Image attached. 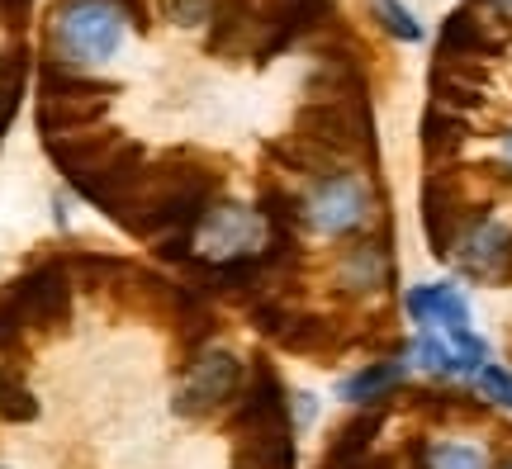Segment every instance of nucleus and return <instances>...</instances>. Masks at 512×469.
I'll return each mask as SVG.
<instances>
[{"label": "nucleus", "mask_w": 512, "mask_h": 469, "mask_svg": "<svg viewBox=\"0 0 512 469\" xmlns=\"http://www.w3.org/2000/svg\"><path fill=\"white\" fill-rule=\"evenodd\" d=\"M114 95H119V86L81 76L76 67L48 57L38 67V128H43V138H67V133L95 128V119H105Z\"/></svg>", "instance_id": "f257e3e1"}, {"label": "nucleus", "mask_w": 512, "mask_h": 469, "mask_svg": "<svg viewBox=\"0 0 512 469\" xmlns=\"http://www.w3.org/2000/svg\"><path fill=\"white\" fill-rule=\"evenodd\" d=\"M124 43V15L110 0H62L48 24V48L53 62L67 67H95L110 62Z\"/></svg>", "instance_id": "f03ea898"}, {"label": "nucleus", "mask_w": 512, "mask_h": 469, "mask_svg": "<svg viewBox=\"0 0 512 469\" xmlns=\"http://www.w3.org/2000/svg\"><path fill=\"white\" fill-rule=\"evenodd\" d=\"M72 289L76 280L67 271V261L48 256V261L29 266L24 275H15L10 285L0 289V299L15 308L19 323L29 332H53V327H62L72 318Z\"/></svg>", "instance_id": "7ed1b4c3"}, {"label": "nucleus", "mask_w": 512, "mask_h": 469, "mask_svg": "<svg viewBox=\"0 0 512 469\" xmlns=\"http://www.w3.org/2000/svg\"><path fill=\"white\" fill-rule=\"evenodd\" d=\"M242 394V361L223 346H209L195 361H185V375L176 384V413L181 417H214L233 408Z\"/></svg>", "instance_id": "20e7f679"}, {"label": "nucleus", "mask_w": 512, "mask_h": 469, "mask_svg": "<svg viewBox=\"0 0 512 469\" xmlns=\"http://www.w3.org/2000/svg\"><path fill=\"white\" fill-rule=\"evenodd\" d=\"M304 214H309V228H318V233H328V237H342V233L366 228L375 204H370V190L356 171H332V176H323L309 190Z\"/></svg>", "instance_id": "39448f33"}, {"label": "nucleus", "mask_w": 512, "mask_h": 469, "mask_svg": "<svg viewBox=\"0 0 512 469\" xmlns=\"http://www.w3.org/2000/svg\"><path fill=\"white\" fill-rule=\"evenodd\" d=\"M228 436L252 441V436H290V408H285V384L271 365L261 361L252 379L242 384L238 403L228 408Z\"/></svg>", "instance_id": "423d86ee"}, {"label": "nucleus", "mask_w": 512, "mask_h": 469, "mask_svg": "<svg viewBox=\"0 0 512 469\" xmlns=\"http://www.w3.org/2000/svg\"><path fill=\"white\" fill-rule=\"evenodd\" d=\"M266 223L247 204H214L204 223L195 228V256L190 261H233V256H252L266 242Z\"/></svg>", "instance_id": "0eeeda50"}, {"label": "nucleus", "mask_w": 512, "mask_h": 469, "mask_svg": "<svg viewBox=\"0 0 512 469\" xmlns=\"http://www.w3.org/2000/svg\"><path fill=\"white\" fill-rule=\"evenodd\" d=\"M456 266L475 280H498V275L512 271V228L498 223L494 214H475L465 223V233L456 237Z\"/></svg>", "instance_id": "6e6552de"}, {"label": "nucleus", "mask_w": 512, "mask_h": 469, "mask_svg": "<svg viewBox=\"0 0 512 469\" xmlns=\"http://www.w3.org/2000/svg\"><path fill=\"white\" fill-rule=\"evenodd\" d=\"M43 147H48V157L57 162V171L67 176V181H81V176H91V171H100V166L110 162L114 152L124 147V138L119 133H95V128H86V133H67V138H43Z\"/></svg>", "instance_id": "1a4fd4ad"}, {"label": "nucleus", "mask_w": 512, "mask_h": 469, "mask_svg": "<svg viewBox=\"0 0 512 469\" xmlns=\"http://www.w3.org/2000/svg\"><path fill=\"white\" fill-rule=\"evenodd\" d=\"M408 318L427 332H465L470 327V304H465V294L456 285H418L408 289Z\"/></svg>", "instance_id": "9d476101"}, {"label": "nucleus", "mask_w": 512, "mask_h": 469, "mask_svg": "<svg viewBox=\"0 0 512 469\" xmlns=\"http://www.w3.org/2000/svg\"><path fill=\"white\" fill-rule=\"evenodd\" d=\"M337 280L351 289V294H375V289L389 280V252H384L380 242H356V247H347L342 252V261H337Z\"/></svg>", "instance_id": "9b49d317"}, {"label": "nucleus", "mask_w": 512, "mask_h": 469, "mask_svg": "<svg viewBox=\"0 0 512 469\" xmlns=\"http://www.w3.org/2000/svg\"><path fill=\"white\" fill-rule=\"evenodd\" d=\"M256 214H261V223H266V233L271 237H294L304 223H309L304 199L290 195L285 185H261V195H256Z\"/></svg>", "instance_id": "f8f14e48"}, {"label": "nucleus", "mask_w": 512, "mask_h": 469, "mask_svg": "<svg viewBox=\"0 0 512 469\" xmlns=\"http://www.w3.org/2000/svg\"><path fill=\"white\" fill-rule=\"evenodd\" d=\"M403 361H370L366 370H356V375H347L342 384H337V394L347 398V403H380L394 384H403Z\"/></svg>", "instance_id": "ddd939ff"}, {"label": "nucleus", "mask_w": 512, "mask_h": 469, "mask_svg": "<svg viewBox=\"0 0 512 469\" xmlns=\"http://www.w3.org/2000/svg\"><path fill=\"white\" fill-rule=\"evenodd\" d=\"M465 143V119H460L456 109L446 105H427V119H422V147H427V157L441 162V157H451L456 147Z\"/></svg>", "instance_id": "4468645a"}, {"label": "nucleus", "mask_w": 512, "mask_h": 469, "mask_svg": "<svg viewBox=\"0 0 512 469\" xmlns=\"http://www.w3.org/2000/svg\"><path fill=\"white\" fill-rule=\"evenodd\" d=\"M294 465V441L290 436H252V441H233V469H290Z\"/></svg>", "instance_id": "2eb2a0df"}, {"label": "nucleus", "mask_w": 512, "mask_h": 469, "mask_svg": "<svg viewBox=\"0 0 512 469\" xmlns=\"http://www.w3.org/2000/svg\"><path fill=\"white\" fill-rule=\"evenodd\" d=\"M38 398L15 365H0V422H34Z\"/></svg>", "instance_id": "dca6fc26"}, {"label": "nucleus", "mask_w": 512, "mask_h": 469, "mask_svg": "<svg viewBox=\"0 0 512 469\" xmlns=\"http://www.w3.org/2000/svg\"><path fill=\"white\" fill-rule=\"evenodd\" d=\"M422 469H489V455L470 441H432L422 446Z\"/></svg>", "instance_id": "f3484780"}, {"label": "nucleus", "mask_w": 512, "mask_h": 469, "mask_svg": "<svg viewBox=\"0 0 512 469\" xmlns=\"http://www.w3.org/2000/svg\"><path fill=\"white\" fill-rule=\"evenodd\" d=\"M67 271H72L76 285H86V289H100V285H110V275H124V261H114V256H91V252H81L67 261Z\"/></svg>", "instance_id": "a211bd4d"}, {"label": "nucleus", "mask_w": 512, "mask_h": 469, "mask_svg": "<svg viewBox=\"0 0 512 469\" xmlns=\"http://www.w3.org/2000/svg\"><path fill=\"white\" fill-rule=\"evenodd\" d=\"M375 15H380L384 29L394 38H403V43H418L422 38V24L413 19V10H403L399 0H375Z\"/></svg>", "instance_id": "6ab92c4d"}, {"label": "nucleus", "mask_w": 512, "mask_h": 469, "mask_svg": "<svg viewBox=\"0 0 512 469\" xmlns=\"http://www.w3.org/2000/svg\"><path fill=\"white\" fill-rule=\"evenodd\" d=\"M166 5V19H176L181 29H195L204 19L214 15V0H162Z\"/></svg>", "instance_id": "aec40b11"}, {"label": "nucleus", "mask_w": 512, "mask_h": 469, "mask_svg": "<svg viewBox=\"0 0 512 469\" xmlns=\"http://www.w3.org/2000/svg\"><path fill=\"white\" fill-rule=\"evenodd\" d=\"M479 389H484V398H494V403L512 408V375L503 370V365H484V370H479Z\"/></svg>", "instance_id": "412c9836"}, {"label": "nucleus", "mask_w": 512, "mask_h": 469, "mask_svg": "<svg viewBox=\"0 0 512 469\" xmlns=\"http://www.w3.org/2000/svg\"><path fill=\"white\" fill-rule=\"evenodd\" d=\"M24 337H29V327L19 323V313L0 299V351H5V356H10V351H19V346H24Z\"/></svg>", "instance_id": "4be33fe9"}, {"label": "nucleus", "mask_w": 512, "mask_h": 469, "mask_svg": "<svg viewBox=\"0 0 512 469\" xmlns=\"http://www.w3.org/2000/svg\"><path fill=\"white\" fill-rule=\"evenodd\" d=\"M24 57L29 53H0V100L19 95V86H24Z\"/></svg>", "instance_id": "5701e85b"}, {"label": "nucleus", "mask_w": 512, "mask_h": 469, "mask_svg": "<svg viewBox=\"0 0 512 469\" xmlns=\"http://www.w3.org/2000/svg\"><path fill=\"white\" fill-rule=\"evenodd\" d=\"M24 10H29V0H0V19H5V24H19Z\"/></svg>", "instance_id": "b1692460"}, {"label": "nucleus", "mask_w": 512, "mask_h": 469, "mask_svg": "<svg viewBox=\"0 0 512 469\" xmlns=\"http://www.w3.org/2000/svg\"><path fill=\"white\" fill-rule=\"evenodd\" d=\"M479 5H489L494 19H512V0H479Z\"/></svg>", "instance_id": "393cba45"}, {"label": "nucleus", "mask_w": 512, "mask_h": 469, "mask_svg": "<svg viewBox=\"0 0 512 469\" xmlns=\"http://www.w3.org/2000/svg\"><path fill=\"white\" fill-rule=\"evenodd\" d=\"M299 398V427H304V422H313V394H294Z\"/></svg>", "instance_id": "a878e982"}, {"label": "nucleus", "mask_w": 512, "mask_h": 469, "mask_svg": "<svg viewBox=\"0 0 512 469\" xmlns=\"http://www.w3.org/2000/svg\"><path fill=\"white\" fill-rule=\"evenodd\" d=\"M503 157H508V166H512V133L503 138Z\"/></svg>", "instance_id": "bb28decb"}, {"label": "nucleus", "mask_w": 512, "mask_h": 469, "mask_svg": "<svg viewBox=\"0 0 512 469\" xmlns=\"http://www.w3.org/2000/svg\"><path fill=\"white\" fill-rule=\"evenodd\" d=\"M0 469H5V465H0Z\"/></svg>", "instance_id": "cd10ccee"}]
</instances>
